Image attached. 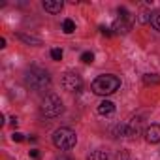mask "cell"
Returning a JSON list of instances; mask_svg holds the SVG:
<instances>
[{
	"instance_id": "obj_5",
	"label": "cell",
	"mask_w": 160,
	"mask_h": 160,
	"mask_svg": "<svg viewBox=\"0 0 160 160\" xmlns=\"http://www.w3.org/2000/svg\"><path fill=\"white\" fill-rule=\"evenodd\" d=\"M60 83H62L64 91H68V92H79L81 87H83V79H81V75L75 73V72H66L62 75V79H60Z\"/></svg>"
},
{
	"instance_id": "obj_6",
	"label": "cell",
	"mask_w": 160,
	"mask_h": 160,
	"mask_svg": "<svg viewBox=\"0 0 160 160\" xmlns=\"http://www.w3.org/2000/svg\"><path fill=\"white\" fill-rule=\"evenodd\" d=\"M132 28V19H130V13L124 10V8H119V19L113 23V30L117 34H126L130 32Z\"/></svg>"
},
{
	"instance_id": "obj_1",
	"label": "cell",
	"mask_w": 160,
	"mask_h": 160,
	"mask_svg": "<svg viewBox=\"0 0 160 160\" xmlns=\"http://www.w3.org/2000/svg\"><path fill=\"white\" fill-rule=\"evenodd\" d=\"M25 85L34 91V92H43L49 89L51 85V77L45 70L42 68H30L27 73H25Z\"/></svg>"
},
{
	"instance_id": "obj_22",
	"label": "cell",
	"mask_w": 160,
	"mask_h": 160,
	"mask_svg": "<svg viewBox=\"0 0 160 160\" xmlns=\"http://www.w3.org/2000/svg\"><path fill=\"white\" fill-rule=\"evenodd\" d=\"M17 122H19V121H17V117H12V124H13V126H17Z\"/></svg>"
},
{
	"instance_id": "obj_2",
	"label": "cell",
	"mask_w": 160,
	"mask_h": 160,
	"mask_svg": "<svg viewBox=\"0 0 160 160\" xmlns=\"http://www.w3.org/2000/svg\"><path fill=\"white\" fill-rule=\"evenodd\" d=\"M119 87H121V79L117 75H111V73L98 75L92 81V92L98 96H109V94L117 92Z\"/></svg>"
},
{
	"instance_id": "obj_18",
	"label": "cell",
	"mask_w": 160,
	"mask_h": 160,
	"mask_svg": "<svg viewBox=\"0 0 160 160\" xmlns=\"http://www.w3.org/2000/svg\"><path fill=\"white\" fill-rule=\"evenodd\" d=\"M12 139H13V141H23L25 138H23V134H19V132H13V134H12Z\"/></svg>"
},
{
	"instance_id": "obj_13",
	"label": "cell",
	"mask_w": 160,
	"mask_h": 160,
	"mask_svg": "<svg viewBox=\"0 0 160 160\" xmlns=\"http://www.w3.org/2000/svg\"><path fill=\"white\" fill-rule=\"evenodd\" d=\"M62 30H64V34H72V32L75 30V23H73L72 19H64V23H62Z\"/></svg>"
},
{
	"instance_id": "obj_10",
	"label": "cell",
	"mask_w": 160,
	"mask_h": 160,
	"mask_svg": "<svg viewBox=\"0 0 160 160\" xmlns=\"http://www.w3.org/2000/svg\"><path fill=\"white\" fill-rule=\"evenodd\" d=\"M19 40H23V42L28 43V45H42V40H40V38L28 36V34H19Z\"/></svg>"
},
{
	"instance_id": "obj_19",
	"label": "cell",
	"mask_w": 160,
	"mask_h": 160,
	"mask_svg": "<svg viewBox=\"0 0 160 160\" xmlns=\"http://www.w3.org/2000/svg\"><path fill=\"white\" fill-rule=\"evenodd\" d=\"M100 30H102V34H106V36H111V30H109V28H106V27H102Z\"/></svg>"
},
{
	"instance_id": "obj_11",
	"label": "cell",
	"mask_w": 160,
	"mask_h": 160,
	"mask_svg": "<svg viewBox=\"0 0 160 160\" xmlns=\"http://www.w3.org/2000/svg\"><path fill=\"white\" fill-rule=\"evenodd\" d=\"M87 160H109V158H108V152H106V151L98 149V151H92Z\"/></svg>"
},
{
	"instance_id": "obj_4",
	"label": "cell",
	"mask_w": 160,
	"mask_h": 160,
	"mask_svg": "<svg viewBox=\"0 0 160 160\" xmlns=\"http://www.w3.org/2000/svg\"><path fill=\"white\" fill-rule=\"evenodd\" d=\"M40 111H42V115H45V117H49V119H53V117H58V115L64 111L62 100H60L57 94H47V96L42 100Z\"/></svg>"
},
{
	"instance_id": "obj_8",
	"label": "cell",
	"mask_w": 160,
	"mask_h": 160,
	"mask_svg": "<svg viewBox=\"0 0 160 160\" xmlns=\"http://www.w3.org/2000/svg\"><path fill=\"white\" fill-rule=\"evenodd\" d=\"M62 0H43V10L49 13H58L62 10Z\"/></svg>"
},
{
	"instance_id": "obj_9",
	"label": "cell",
	"mask_w": 160,
	"mask_h": 160,
	"mask_svg": "<svg viewBox=\"0 0 160 160\" xmlns=\"http://www.w3.org/2000/svg\"><path fill=\"white\" fill-rule=\"evenodd\" d=\"M98 113H100V115H104V117L113 115V113H115V104H113V102H109V100L100 102V104H98Z\"/></svg>"
},
{
	"instance_id": "obj_7",
	"label": "cell",
	"mask_w": 160,
	"mask_h": 160,
	"mask_svg": "<svg viewBox=\"0 0 160 160\" xmlns=\"http://www.w3.org/2000/svg\"><path fill=\"white\" fill-rule=\"evenodd\" d=\"M145 139L147 143H160V126L158 124H151L145 128Z\"/></svg>"
},
{
	"instance_id": "obj_12",
	"label": "cell",
	"mask_w": 160,
	"mask_h": 160,
	"mask_svg": "<svg viewBox=\"0 0 160 160\" xmlns=\"http://www.w3.org/2000/svg\"><path fill=\"white\" fill-rule=\"evenodd\" d=\"M151 25H152V28H156L160 32V10L151 13Z\"/></svg>"
},
{
	"instance_id": "obj_20",
	"label": "cell",
	"mask_w": 160,
	"mask_h": 160,
	"mask_svg": "<svg viewBox=\"0 0 160 160\" xmlns=\"http://www.w3.org/2000/svg\"><path fill=\"white\" fill-rule=\"evenodd\" d=\"M30 156H32V158H36V160H38V158H40V152H38V151H36V149H34V151H30Z\"/></svg>"
},
{
	"instance_id": "obj_3",
	"label": "cell",
	"mask_w": 160,
	"mask_h": 160,
	"mask_svg": "<svg viewBox=\"0 0 160 160\" xmlns=\"http://www.w3.org/2000/svg\"><path fill=\"white\" fill-rule=\"evenodd\" d=\"M53 143H55L57 149L68 151V149L75 147V143H77V136H75V132H73L72 128H66V126H64V128L55 130V134H53Z\"/></svg>"
},
{
	"instance_id": "obj_14",
	"label": "cell",
	"mask_w": 160,
	"mask_h": 160,
	"mask_svg": "<svg viewBox=\"0 0 160 160\" xmlns=\"http://www.w3.org/2000/svg\"><path fill=\"white\" fill-rule=\"evenodd\" d=\"M143 81H145L147 85H151V83H160V77L154 75V73H147V75L143 77Z\"/></svg>"
},
{
	"instance_id": "obj_16",
	"label": "cell",
	"mask_w": 160,
	"mask_h": 160,
	"mask_svg": "<svg viewBox=\"0 0 160 160\" xmlns=\"http://www.w3.org/2000/svg\"><path fill=\"white\" fill-rule=\"evenodd\" d=\"M51 57H53V60H60L62 58V49H53L51 51Z\"/></svg>"
},
{
	"instance_id": "obj_17",
	"label": "cell",
	"mask_w": 160,
	"mask_h": 160,
	"mask_svg": "<svg viewBox=\"0 0 160 160\" xmlns=\"http://www.w3.org/2000/svg\"><path fill=\"white\" fill-rule=\"evenodd\" d=\"M115 158H117V160H128V151H124V149H122V151H119Z\"/></svg>"
},
{
	"instance_id": "obj_21",
	"label": "cell",
	"mask_w": 160,
	"mask_h": 160,
	"mask_svg": "<svg viewBox=\"0 0 160 160\" xmlns=\"http://www.w3.org/2000/svg\"><path fill=\"white\" fill-rule=\"evenodd\" d=\"M57 160H73V158H70V156H66V154H60Z\"/></svg>"
},
{
	"instance_id": "obj_15",
	"label": "cell",
	"mask_w": 160,
	"mask_h": 160,
	"mask_svg": "<svg viewBox=\"0 0 160 160\" xmlns=\"http://www.w3.org/2000/svg\"><path fill=\"white\" fill-rule=\"evenodd\" d=\"M81 60H83L85 64H92V62H94V55H92L91 51H85V53L81 55Z\"/></svg>"
}]
</instances>
